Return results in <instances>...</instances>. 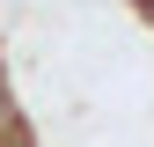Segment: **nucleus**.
I'll list each match as a JSON object with an SVG mask.
<instances>
[{"label": "nucleus", "mask_w": 154, "mask_h": 147, "mask_svg": "<svg viewBox=\"0 0 154 147\" xmlns=\"http://www.w3.org/2000/svg\"><path fill=\"white\" fill-rule=\"evenodd\" d=\"M0 140H22V96L8 88V66H0Z\"/></svg>", "instance_id": "nucleus-1"}, {"label": "nucleus", "mask_w": 154, "mask_h": 147, "mask_svg": "<svg viewBox=\"0 0 154 147\" xmlns=\"http://www.w3.org/2000/svg\"><path fill=\"white\" fill-rule=\"evenodd\" d=\"M132 8H140V15H147V22H154V0H132Z\"/></svg>", "instance_id": "nucleus-2"}, {"label": "nucleus", "mask_w": 154, "mask_h": 147, "mask_svg": "<svg viewBox=\"0 0 154 147\" xmlns=\"http://www.w3.org/2000/svg\"><path fill=\"white\" fill-rule=\"evenodd\" d=\"M0 147H29V140H0Z\"/></svg>", "instance_id": "nucleus-3"}]
</instances>
